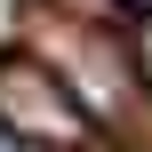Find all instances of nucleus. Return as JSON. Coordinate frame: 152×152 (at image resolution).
Here are the masks:
<instances>
[{"instance_id":"1","label":"nucleus","mask_w":152,"mask_h":152,"mask_svg":"<svg viewBox=\"0 0 152 152\" xmlns=\"http://www.w3.org/2000/svg\"><path fill=\"white\" fill-rule=\"evenodd\" d=\"M0 136L16 144H80L88 136V104L64 88V72H48L40 56H8L0 64Z\"/></svg>"},{"instance_id":"2","label":"nucleus","mask_w":152,"mask_h":152,"mask_svg":"<svg viewBox=\"0 0 152 152\" xmlns=\"http://www.w3.org/2000/svg\"><path fill=\"white\" fill-rule=\"evenodd\" d=\"M56 56H64V88H72V96H80L88 112H104V120H112V112H128V72H120V64L104 56V40H96V32L64 40Z\"/></svg>"},{"instance_id":"3","label":"nucleus","mask_w":152,"mask_h":152,"mask_svg":"<svg viewBox=\"0 0 152 152\" xmlns=\"http://www.w3.org/2000/svg\"><path fill=\"white\" fill-rule=\"evenodd\" d=\"M128 48H136V72H144V80H152V16H144V24H136V40H128Z\"/></svg>"}]
</instances>
